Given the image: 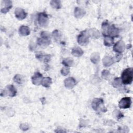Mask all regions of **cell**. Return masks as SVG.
<instances>
[{
    "label": "cell",
    "mask_w": 133,
    "mask_h": 133,
    "mask_svg": "<svg viewBox=\"0 0 133 133\" xmlns=\"http://www.w3.org/2000/svg\"><path fill=\"white\" fill-rule=\"evenodd\" d=\"M133 69L129 68L125 69L122 74V80L124 84L127 85L130 84L133 79Z\"/></svg>",
    "instance_id": "cell-1"
},
{
    "label": "cell",
    "mask_w": 133,
    "mask_h": 133,
    "mask_svg": "<svg viewBox=\"0 0 133 133\" xmlns=\"http://www.w3.org/2000/svg\"><path fill=\"white\" fill-rule=\"evenodd\" d=\"M103 65H105V66H107L108 62H109L108 63L110 66L113 63V61L111 59V58H109L108 57H106L104 59H103Z\"/></svg>",
    "instance_id": "cell-17"
},
{
    "label": "cell",
    "mask_w": 133,
    "mask_h": 133,
    "mask_svg": "<svg viewBox=\"0 0 133 133\" xmlns=\"http://www.w3.org/2000/svg\"><path fill=\"white\" fill-rule=\"evenodd\" d=\"M14 81L18 84H22L23 83V79L22 77L19 75L15 76V77L14 78Z\"/></svg>",
    "instance_id": "cell-18"
},
{
    "label": "cell",
    "mask_w": 133,
    "mask_h": 133,
    "mask_svg": "<svg viewBox=\"0 0 133 133\" xmlns=\"http://www.w3.org/2000/svg\"><path fill=\"white\" fill-rule=\"evenodd\" d=\"M73 60L71 59L70 58H67L66 59H65L63 62V64H64L66 67H70L72 66L73 65Z\"/></svg>",
    "instance_id": "cell-16"
},
{
    "label": "cell",
    "mask_w": 133,
    "mask_h": 133,
    "mask_svg": "<svg viewBox=\"0 0 133 133\" xmlns=\"http://www.w3.org/2000/svg\"><path fill=\"white\" fill-rule=\"evenodd\" d=\"M88 39H89V36L87 34L86 31H83L78 37V43L81 45H86L88 43Z\"/></svg>",
    "instance_id": "cell-4"
},
{
    "label": "cell",
    "mask_w": 133,
    "mask_h": 133,
    "mask_svg": "<svg viewBox=\"0 0 133 133\" xmlns=\"http://www.w3.org/2000/svg\"><path fill=\"white\" fill-rule=\"evenodd\" d=\"M69 73V68H68V67H64L62 70V73L64 76H67Z\"/></svg>",
    "instance_id": "cell-20"
},
{
    "label": "cell",
    "mask_w": 133,
    "mask_h": 133,
    "mask_svg": "<svg viewBox=\"0 0 133 133\" xmlns=\"http://www.w3.org/2000/svg\"><path fill=\"white\" fill-rule=\"evenodd\" d=\"M42 81V75L39 72H36L32 77V82L35 85H40Z\"/></svg>",
    "instance_id": "cell-9"
},
{
    "label": "cell",
    "mask_w": 133,
    "mask_h": 133,
    "mask_svg": "<svg viewBox=\"0 0 133 133\" xmlns=\"http://www.w3.org/2000/svg\"><path fill=\"white\" fill-rule=\"evenodd\" d=\"M4 4L5 7L4 8H2L1 11L3 13H6L12 7L11 3L10 1H4Z\"/></svg>",
    "instance_id": "cell-15"
},
{
    "label": "cell",
    "mask_w": 133,
    "mask_h": 133,
    "mask_svg": "<svg viewBox=\"0 0 133 133\" xmlns=\"http://www.w3.org/2000/svg\"><path fill=\"white\" fill-rule=\"evenodd\" d=\"M27 13L21 8H18L15 10V15L16 18L19 20H22L25 19L27 16Z\"/></svg>",
    "instance_id": "cell-7"
},
{
    "label": "cell",
    "mask_w": 133,
    "mask_h": 133,
    "mask_svg": "<svg viewBox=\"0 0 133 133\" xmlns=\"http://www.w3.org/2000/svg\"><path fill=\"white\" fill-rule=\"evenodd\" d=\"M72 54L73 56L79 57V56H81L82 55V54H83V52L80 48L76 47L72 50Z\"/></svg>",
    "instance_id": "cell-12"
},
{
    "label": "cell",
    "mask_w": 133,
    "mask_h": 133,
    "mask_svg": "<svg viewBox=\"0 0 133 133\" xmlns=\"http://www.w3.org/2000/svg\"><path fill=\"white\" fill-rule=\"evenodd\" d=\"M113 44V39L110 37H106L104 39V44L106 46H111Z\"/></svg>",
    "instance_id": "cell-14"
},
{
    "label": "cell",
    "mask_w": 133,
    "mask_h": 133,
    "mask_svg": "<svg viewBox=\"0 0 133 133\" xmlns=\"http://www.w3.org/2000/svg\"><path fill=\"white\" fill-rule=\"evenodd\" d=\"M38 21L40 25L42 27H46L49 23V18L47 15L44 13L39 14Z\"/></svg>",
    "instance_id": "cell-5"
},
{
    "label": "cell",
    "mask_w": 133,
    "mask_h": 133,
    "mask_svg": "<svg viewBox=\"0 0 133 133\" xmlns=\"http://www.w3.org/2000/svg\"><path fill=\"white\" fill-rule=\"evenodd\" d=\"M121 80L119 78H116L115 79V80H114V84H116V86H118V85H120L121 84Z\"/></svg>",
    "instance_id": "cell-22"
},
{
    "label": "cell",
    "mask_w": 133,
    "mask_h": 133,
    "mask_svg": "<svg viewBox=\"0 0 133 133\" xmlns=\"http://www.w3.org/2000/svg\"><path fill=\"white\" fill-rule=\"evenodd\" d=\"M53 37L54 38L56 39V40H58L61 37V34L59 33L58 31L57 30H55L54 32H53Z\"/></svg>",
    "instance_id": "cell-21"
},
{
    "label": "cell",
    "mask_w": 133,
    "mask_h": 133,
    "mask_svg": "<svg viewBox=\"0 0 133 133\" xmlns=\"http://www.w3.org/2000/svg\"><path fill=\"white\" fill-rule=\"evenodd\" d=\"M52 83V80L50 78H45L42 79L41 84L45 87H49Z\"/></svg>",
    "instance_id": "cell-13"
},
{
    "label": "cell",
    "mask_w": 133,
    "mask_h": 133,
    "mask_svg": "<svg viewBox=\"0 0 133 133\" xmlns=\"http://www.w3.org/2000/svg\"><path fill=\"white\" fill-rule=\"evenodd\" d=\"M92 107L95 111L100 110L103 112L107 111L106 108L103 106V101L101 99H94L92 102Z\"/></svg>",
    "instance_id": "cell-2"
},
{
    "label": "cell",
    "mask_w": 133,
    "mask_h": 133,
    "mask_svg": "<svg viewBox=\"0 0 133 133\" xmlns=\"http://www.w3.org/2000/svg\"><path fill=\"white\" fill-rule=\"evenodd\" d=\"M2 93H4V94L2 95V96H6L9 95L10 97H14L16 95L17 93V91L13 85H10L6 87L5 89L4 90V91L2 92L1 94Z\"/></svg>",
    "instance_id": "cell-3"
},
{
    "label": "cell",
    "mask_w": 133,
    "mask_h": 133,
    "mask_svg": "<svg viewBox=\"0 0 133 133\" xmlns=\"http://www.w3.org/2000/svg\"><path fill=\"white\" fill-rule=\"evenodd\" d=\"M19 33L23 36H27L30 34V30L28 27L21 26L19 29Z\"/></svg>",
    "instance_id": "cell-11"
},
{
    "label": "cell",
    "mask_w": 133,
    "mask_h": 133,
    "mask_svg": "<svg viewBox=\"0 0 133 133\" xmlns=\"http://www.w3.org/2000/svg\"><path fill=\"white\" fill-rule=\"evenodd\" d=\"M51 5L53 7L55 8L56 9H59L61 8V3L60 1H52L51 2Z\"/></svg>",
    "instance_id": "cell-19"
},
{
    "label": "cell",
    "mask_w": 133,
    "mask_h": 133,
    "mask_svg": "<svg viewBox=\"0 0 133 133\" xmlns=\"http://www.w3.org/2000/svg\"><path fill=\"white\" fill-rule=\"evenodd\" d=\"M65 83L66 87L69 88H72L74 86V85H75L76 81L73 78H69L65 80Z\"/></svg>",
    "instance_id": "cell-10"
},
{
    "label": "cell",
    "mask_w": 133,
    "mask_h": 133,
    "mask_svg": "<svg viewBox=\"0 0 133 133\" xmlns=\"http://www.w3.org/2000/svg\"><path fill=\"white\" fill-rule=\"evenodd\" d=\"M131 103L130 97H125L122 98L119 102V106L122 109H127L130 107Z\"/></svg>",
    "instance_id": "cell-6"
},
{
    "label": "cell",
    "mask_w": 133,
    "mask_h": 133,
    "mask_svg": "<svg viewBox=\"0 0 133 133\" xmlns=\"http://www.w3.org/2000/svg\"><path fill=\"white\" fill-rule=\"evenodd\" d=\"M125 45L123 41H120L118 42L113 47V50L115 52L122 53L124 51Z\"/></svg>",
    "instance_id": "cell-8"
},
{
    "label": "cell",
    "mask_w": 133,
    "mask_h": 133,
    "mask_svg": "<svg viewBox=\"0 0 133 133\" xmlns=\"http://www.w3.org/2000/svg\"><path fill=\"white\" fill-rule=\"evenodd\" d=\"M109 74V72L108 71H107V70H103V71L102 73V77L106 78V77H108V75Z\"/></svg>",
    "instance_id": "cell-23"
}]
</instances>
